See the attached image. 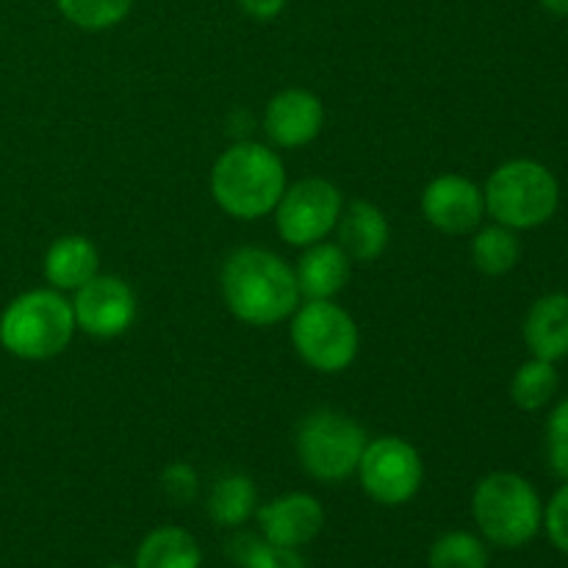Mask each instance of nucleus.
Listing matches in <instances>:
<instances>
[{"label":"nucleus","mask_w":568,"mask_h":568,"mask_svg":"<svg viewBox=\"0 0 568 568\" xmlns=\"http://www.w3.org/2000/svg\"><path fill=\"white\" fill-rule=\"evenodd\" d=\"M222 297L239 322L275 327L297 311L300 297L294 270L264 247H239L222 266Z\"/></svg>","instance_id":"1"},{"label":"nucleus","mask_w":568,"mask_h":568,"mask_svg":"<svg viewBox=\"0 0 568 568\" xmlns=\"http://www.w3.org/2000/svg\"><path fill=\"white\" fill-rule=\"evenodd\" d=\"M286 192V166L277 150L261 142H236L211 170L214 203L233 220L253 222L272 214Z\"/></svg>","instance_id":"2"},{"label":"nucleus","mask_w":568,"mask_h":568,"mask_svg":"<svg viewBox=\"0 0 568 568\" xmlns=\"http://www.w3.org/2000/svg\"><path fill=\"white\" fill-rule=\"evenodd\" d=\"M75 314L64 292L33 288L20 294L0 314V347L20 361H50L70 347Z\"/></svg>","instance_id":"3"},{"label":"nucleus","mask_w":568,"mask_h":568,"mask_svg":"<svg viewBox=\"0 0 568 568\" xmlns=\"http://www.w3.org/2000/svg\"><path fill=\"white\" fill-rule=\"evenodd\" d=\"M471 516L488 544L519 549L544 527V503L527 477L516 471H491L475 486Z\"/></svg>","instance_id":"4"},{"label":"nucleus","mask_w":568,"mask_h":568,"mask_svg":"<svg viewBox=\"0 0 568 568\" xmlns=\"http://www.w3.org/2000/svg\"><path fill=\"white\" fill-rule=\"evenodd\" d=\"M483 197L494 222L514 231H532L558 214L560 183L541 161L510 159L488 175Z\"/></svg>","instance_id":"5"},{"label":"nucleus","mask_w":568,"mask_h":568,"mask_svg":"<svg viewBox=\"0 0 568 568\" xmlns=\"http://www.w3.org/2000/svg\"><path fill=\"white\" fill-rule=\"evenodd\" d=\"M366 442L369 436L353 416L322 408L297 425L294 453L308 477L320 483H344L358 469Z\"/></svg>","instance_id":"6"},{"label":"nucleus","mask_w":568,"mask_h":568,"mask_svg":"<svg viewBox=\"0 0 568 568\" xmlns=\"http://www.w3.org/2000/svg\"><path fill=\"white\" fill-rule=\"evenodd\" d=\"M292 347L314 372L338 375L358 358L361 333L333 300H305L292 314Z\"/></svg>","instance_id":"7"},{"label":"nucleus","mask_w":568,"mask_h":568,"mask_svg":"<svg viewBox=\"0 0 568 568\" xmlns=\"http://www.w3.org/2000/svg\"><path fill=\"white\" fill-rule=\"evenodd\" d=\"M355 475L366 497L386 508H397L419 494L425 464H422L419 449L410 442L399 436H381L366 442Z\"/></svg>","instance_id":"8"},{"label":"nucleus","mask_w":568,"mask_h":568,"mask_svg":"<svg viewBox=\"0 0 568 568\" xmlns=\"http://www.w3.org/2000/svg\"><path fill=\"white\" fill-rule=\"evenodd\" d=\"M344 197L336 183L327 178H305L294 186H286L275 205V227L283 242L294 247L325 242L327 233L336 227L342 216Z\"/></svg>","instance_id":"9"},{"label":"nucleus","mask_w":568,"mask_h":568,"mask_svg":"<svg viewBox=\"0 0 568 568\" xmlns=\"http://www.w3.org/2000/svg\"><path fill=\"white\" fill-rule=\"evenodd\" d=\"M75 327L92 338H116L136 320V294L122 277L94 275L72 300Z\"/></svg>","instance_id":"10"},{"label":"nucleus","mask_w":568,"mask_h":568,"mask_svg":"<svg viewBox=\"0 0 568 568\" xmlns=\"http://www.w3.org/2000/svg\"><path fill=\"white\" fill-rule=\"evenodd\" d=\"M422 214L438 233L466 236L483 225L486 197L471 178L444 172V175L433 178L422 192Z\"/></svg>","instance_id":"11"},{"label":"nucleus","mask_w":568,"mask_h":568,"mask_svg":"<svg viewBox=\"0 0 568 568\" xmlns=\"http://www.w3.org/2000/svg\"><path fill=\"white\" fill-rule=\"evenodd\" d=\"M261 536L266 544L286 549L308 547L325 527V508L316 497L303 491L283 494V497L270 499L255 510Z\"/></svg>","instance_id":"12"},{"label":"nucleus","mask_w":568,"mask_h":568,"mask_svg":"<svg viewBox=\"0 0 568 568\" xmlns=\"http://www.w3.org/2000/svg\"><path fill=\"white\" fill-rule=\"evenodd\" d=\"M325 128V105L308 89H283L266 103L264 131L281 150H297L314 142Z\"/></svg>","instance_id":"13"},{"label":"nucleus","mask_w":568,"mask_h":568,"mask_svg":"<svg viewBox=\"0 0 568 568\" xmlns=\"http://www.w3.org/2000/svg\"><path fill=\"white\" fill-rule=\"evenodd\" d=\"M333 231L338 233V247L349 255V261H361V264L381 258L392 239V225H388L386 214L369 200L344 203Z\"/></svg>","instance_id":"14"},{"label":"nucleus","mask_w":568,"mask_h":568,"mask_svg":"<svg viewBox=\"0 0 568 568\" xmlns=\"http://www.w3.org/2000/svg\"><path fill=\"white\" fill-rule=\"evenodd\" d=\"M294 277H297L300 297L305 300H333L347 288L353 275V261L338 244L316 242L303 247Z\"/></svg>","instance_id":"15"},{"label":"nucleus","mask_w":568,"mask_h":568,"mask_svg":"<svg viewBox=\"0 0 568 568\" xmlns=\"http://www.w3.org/2000/svg\"><path fill=\"white\" fill-rule=\"evenodd\" d=\"M527 349L532 358L564 361L568 355V294L552 292L530 305L521 327Z\"/></svg>","instance_id":"16"},{"label":"nucleus","mask_w":568,"mask_h":568,"mask_svg":"<svg viewBox=\"0 0 568 568\" xmlns=\"http://www.w3.org/2000/svg\"><path fill=\"white\" fill-rule=\"evenodd\" d=\"M100 272V253L92 239L61 236L44 253V281L55 292H78Z\"/></svg>","instance_id":"17"},{"label":"nucleus","mask_w":568,"mask_h":568,"mask_svg":"<svg viewBox=\"0 0 568 568\" xmlns=\"http://www.w3.org/2000/svg\"><path fill=\"white\" fill-rule=\"evenodd\" d=\"M203 549L183 527H155L142 538L133 568H200Z\"/></svg>","instance_id":"18"},{"label":"nucleus","mask_w":568,"mask_h":568,"mask_svg":"<svg viewBox=\"0 0 568 568\" xmlns=\"http://www.w3.org/2000/svg\"><path fill=\"white\" fill-rule=\"evenodd\" d=\"M205 510L214 525L231 527V530L242 527L258 510V488H255L253 477L242 475V471L222 475L205 499Z\"/></svg>","instance_id":"19"},{"label":"nucleus","mask_w":568,"mask_h":568,"mask_svg":"<svg viewBox=\"0 0 568 568\" xmlns=\"http://www.w3.org/2000/svg\"><path fill=\"white\" fill-rule=\"evenodd\" d=\"M471 261L488 277L508 275L521 261L519 231L499 225V222L480 225L471 233Z\"/></svg>","instance_id":"20"},{"label":"nucleus","mask_w":568,"mask_h":568,"mask_svg":"<svg viewBox=\"0 0 568 568\" xmlns=\"http://www.w3.org/2000/svg\"><path fill=\"white\" fill-rule=\"evenodd\" d=\"M558 386L560 377L552 361L530 358L516 369L514 381H510V399L525 414H536V410L547 408L552 403Z\"/></svg>","instance_id":"21"},{"label":"nucleus","mask_w":568,"mask_h":568,"mask_svg":"<svg viewBox=\"0 0 568 568\" xmlns=\"http://www.w3.org/2000/svg\"><path fill=\"white\" fill-rule=\"evenodd\" d=\"M427 564L430 568H488V547L475 532L449 530L433 541Z\"/></svg>","instance_id":"22"},{"label":"nucleus","mask_w":568,"mask_h":568,"mask_svg":"<svg viewBox=\"0 0 568 568\" xmlns=\"http://www.w3.org/2000/svg\"><path fill=\"white\" fill-rule=\"evenodd\" d=\"M59 11L83 31H105L131 14L136 0H55Z\"/></svg>","instance_id":"23"},{"label":"nucleus","mask_w":568,"mask_h":568,"mask_svg":"<svg viewBox=\"0 0 568 568\" xmlns=\"http://www.w3.org/2000/svg\"><path fill=\"white\" fill-rule=\"evenodd\" d=\"M161 488L172 503L189 505L197 497V471H194V466L175 460L161 471Z\"/></svg>","instance_id":"24"},{"label":"nucleus","mask_w":568,"mask_h":568,"mask_svg":"<svg viewBox=\"0 0 568 568\" xmlns=\"http://www.w3.org/2000/svg\"><path fill=\"white\" fill-rule=\"evenodd\" d=\"M544 530H547L549 541L568 555V483L558 488L544 508Z\"/></svg>","instance_id":"25"},{"label":"nucleus","mask_w":568,"mask_h":568,"mask_svg":"<svg viewBox=\"0 0 568 568\" xmlns=\"http://www.w3.org/2000/svg\"><path fill=\"white\" fill-rule=\"evenodd\" d=\"M242 568H308V564L300 558L297 549L275 547V544L261 541Z\"/></svg>","instance_id":"26"},{"label":"nucleus","mask_w":568,"mask_h":568,"mask_svg":"<svg viewBox=\"0 0 568 568\" xmlns=\"http://www.w3.org/2000/svg\"><path fill=\"white\" fill-rule=\"evenodd\" d=\"M239 9L247 17L258 22H270L275 17H281V11L286 9V0H236Z\"/></svg>","instance_id":"27"},{"label":"nucleus","mask_w":568,"mask_h":568,"mask_svg":"<svg viewBox=\"0 0 568 568\" xmlns=\"http://www.w3.org/2000/svg\"><path fill=\"white\" fill-rule=\"evenodd\" d=\"M261 541H264V538L253 536V532H239V536H233L231 541H227V558L236 566H244Z\"/></svg>","instance_id":"28"},{"label":"nucleus","mask_w":568,"mask_h":568,"mask_svg":"<svg viewBox=\"0 0 568 568\" xmlns=\"http://www.w3.org/2000/svg\"><path fill=\"white\" fill-rule=\"evenodd\" d=\"M547 438H549V442L568 438V397L560 399V403L552 408V414H549Z\"/></svg>","instance_id":"29"},{"label":"nucleus","mask_w":568,"mask_h":568,"mask_svg":"<svg viewBox=\"0 0 568 568\" xmlns=\"http://www.w3.org/2000/svg\"><path fill=\"white\" fill-rule=\"evenodd\" d=\"M549 469L555 477L568 483V438L549 442Z\"/></svg>","instance_id":"30"},{"label":"nucleus","mask_w":568,"mask_h":568,"mask_svg":"<svg viewBox=\"0 0 568 568\" xmlns=\"http://www.w3.org/2000/svg\"><path fill=\"white\" fill-rule=\"evenodd\" d=\"M544 9L555 17H568V0H541Z\"/></svg>","instance_id":"31"},{"label":"nucleus","mask_w":568,"mask_h":568,"mask_svg":"<svg viewBox=\"0 0 568 568\" xmlns=\"http://www.w3.org/2000/svg\"><path fill=\"white\" fill-rule=\"evenodd\" d=\"M105 568H128V566H105Z\"/></svg>","instance_id":"32"}]
</instances>
